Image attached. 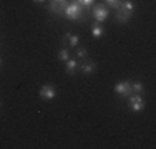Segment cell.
<instances>
[{"instance_id":"cell-9","label":"cell","mask_w":156,"mask_h":149,"mask_svg":"<svg viewBox=\"0 0 156 149\" xmlns=\"http://www.w3.org/2000/svg\"><path fill=\"white\" fill-rule=\"evenodd\" d=\"M135 9H136V5H135V2H131V0H121V3H120V12H125V13H128V15H133V12H135Z\"/></svg>"},{"instance_id":"cell-8","label":"cell","mask_w":156,"mask_h":149,"mask_svg":"<svg viewBox=\"0 0 156 149\" xmlns=\"http://www.w3.org/2000/svg\"><path fill=\"white\" fill-rule=\"evenodd\" d=\"M65 71L66 74H70V76H75L76 71H78V60L76 58H70L65 61Z\"/></svg>"},{"instance_id":"cell-12","label":"cell","mask_w":156,"mask_h":149,"mask_svg":"<svg viewBox=\"0 0 156 149\" xmlns=\"http://www.w3.org/2000/svg\"><path fill=\"white\" fill-rule=\"evenodd\" d=\"M75 55H76V60H85V58H88V50H87V47H81V45L75 47Z\"/></svg>"},{"instance_id":"cell-15","label":"cell","mask_w":156,"mask_h":149,"mask_svg":"<svg viewBox=\"0 0 156 149\" xmlns=\"http://www.w3.org/2000/svg\"><path fill=\"white\" fill-rule=\"evenodd\" d=\"M73 2L80 3V5H81V7H83V9H85V12H87L88 15H90V10H91V7H93L95 0H73Z\"/></svg>"},{"instance_id":"cell-4","label":"cell","mask_w":156,"mask_h":149,"mask_svg":"<svg viewBox=\"0 0 156 149\" xmlns=\"http://www.w3.org/2000/svg\"><path fill=\"white\" fill-rule=\"evenodd\" d=\"M78 70H80L83 74L90 76V74H93L96 71V61L95 60H90V58L80 60V63H78Z\"/></svg>"},{"instance_id":"cell-7","label":"cell","mask_w":156,"mask_h":149,"mask_svg":"<svg viewBox=\"0 0 156 149\" xmlns=\"http://www.w3.org/2000/svg\"><path fill=\"white\" fill-rule=\"evenodd\" d=\"M66 5H68V3H65V2H53V0H48V12L53 13L55 17H62Z\"/></svg>"},{"instance_id":"cell-16","label":"cell","mask_w":156,"mask_h":149,"mask_svg":"<svg viewBox=\"0 0 156 149\" xmlns=\"http://www.w3.org/2000/svg\"><path fill=\"white\" fill-rule=\"evenodd\" d=\"M120 3H121V0H105V5L108 7V9L115 10V12L120 9Z\"/></svg>"},{"instance_id":"cell-6","label":"cell","mask_w":156,"mask_h":149,"mask_svg":"<svg viewBox=\"0 0 156 149\" xmlns=\"http://www.w3.org/2000/svg\"><path fill=\"white\" fill-rule=\"evenodd\" d=\"M38 96L42 99H45V101H50V99H53L55 96H57V88H55L53 85L47 83V85H43V86L40 88Z\"/></svg>"},{"instance_id":"cell-14","label":"cell","mask_w":156,"mask_h":149,"mask_svg":"<svg viewBox=\"0 0 156 149\" xmlns=\"http://www.w3.org/2000/svg\"><path fill=\"white\" fill-rule=\"evenodd\" d=\"M131 91L135 93V95H143L144 93V85L141 83V81H133L131 83Z\"/></svg>"},{"instance_id":"cell-10","label":"cell","mask_w":156,"mask_h":149,"mask_svg":"<svg viewBox=\"0 0 156 149\" xmlns=\"http://www.w3.org/2000/svg\"><path fill=\"white\" fill-rule=\"evenodd\" d=\"M131 17L133 15H128V13H125V12H120V10H116L115 12V20L118 22V23H123V25H126L129 20H131Z\"/></svg>"},{"instance_id":"cell-5","label":"cell","mask_w":156,"mask_h":149,"mask_svg":"<svg viewBox=\"0 0 156 149\" xmlns=\"http://www.w3.org/2000/svg\"><path fill=\"white\" fill-rule=\"evenodd\" d=\"M115 93H116L120 98H128L131 95V81L125 80V81H120V83L115 85Z\"/></svg>"},{"instance_id":"cell-3","label":"cell","mask_w":156,"mask_h":149,"mask_svg":"<svg viewBox=\"0 0 156 149\" xmlns=\"http://www.w3.org/2000/svg\"><path fill=\"white\" fill-rule=\"evenodd\" d=\"M128 109L133 111V113H140V111L144 109V99L143 95H129L128 96Z\"/></svg>"},{"instance_id":"cell-1","label":"cell","mask_w":156,"mask_h":149,"mask_svg":"<svg viewBox=\"0 0 156 149\" xmlns=\"http://www.w3.org/2000/svg\"><path fill=\"white\" fill-rule=\"evenodd\" d=\"M87 12H85V9L80 5V3L76 2H68V5L65 7V12H63V17L68 18V20L72 22H85V18H87Z\"/></svg>"},{"instance_id":"cell-11","label":"cell","mask_w":156,"mask_h":149,"mask_svg":"<svg viewBox=\"0 0 156 149\" xmlns=\"http://www.w3.org/2000/svg\"><path fill=\"white\" fill-rule=\"evenodd\" d=\"M91 35H93V38H101L103 35V27L100 22H93V27H91Z\"/></svg>"},{"instance_id":"cell-13","label":"cell","mask_w":156,"mask_h":149,"mask_svg":"<svg viewBox=\"0 0 156 149\" xmlns=\"http://www.w3.org/2000/svg\"><path fill=\"white\" fill-rule=\"evenodd\" d=\"M57 57L60 61L65 63L66 60H70V50H68V47H62L60 50H58V53H57Z\"/></svg>"},{"instance_id":"cell-17","label":"cell","mask_w":156,"mask_h":149,"mask_svg":"<svg viewBox=\"0 0 156 149\" xmlns=\"http://www.w3.org/2000/svg\"><path fill=\"white\" fill-rule=\"evenodd\" d=\"M32 2H35V3H43V2H47V0H32Z\"/></svg>"},{"instance_id":"cell-2","label":"cell","mask_w":156,"mask_h":149,"mask_svg":"<svg viewBox=\"0 0 156 149\" xmlns=\"http://www.w3.org/2000/svg\"><path fill=\"white\" fill-rule=\"evenodd\" d=\"M90 15H93V18L96 22H105L106 18L110 17V9L105 5V3H93V7H91L90 10Z\"/></svg>"},{"instance_id":"cell-19","label":"cell","mask_w":156,"mask_h":149,"mask_svg":"<svg viewBox=\"0 0 156 149\" xmlns=\"http://www.w3.org/2000/svg\"><path fill=\"white\" fill-rule=\"evenodd\" d=\"M0 66H2V58H0Z\"/></svg>"},{"instance_id":"cell-18","label":"cell","mask_w":156,"mask_h":149,"mask_svg":"<svg viewBox=\"0 0 156 149\" xmlns=\"http://www.w3.org/2000/svg\"><path fill=\"white\" fill-rule=\"evenodd\" d=\"M53 2H65V3H68V0H53Z\"/></svg>"}]
</instances>
